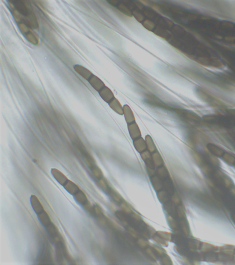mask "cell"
<instances>
[{
    "mask_svg": "<svg viewBox=\"0 0 235 265\" xmlns=\"http://www.w3.org/2000/svg\"><path fill=\"white\" fill-rule=\"evenodd\" d=\"M51 258L52 256L50 248L48 244L45 243L44 244L40 251L38 260L40 263L48 264L49 263V262H51Z\"/></svg>",
    "mask_w": 235,
    "mask_h": 265,
    "instance_id": "1",
    "label": "cell"
},
{
    "mask_svg": "<svg viewBox=\"0 0 235 265\" xmlns=\"http://www.w3.org/2000/svg\"><path fill=\"white\" fill-rule=\"evenodd\" d=\"M129 132L130 136L133 140H135L141 137V133L139 127L135 122L128 124Z\"/></svg>",
    "mask_w": 235,
    "mask_h": 265,
    "instance_id": "2",
    "label": "cell"
},
{
    "mask_svg": "<svg viewBox=\"0 0 235 265\" xmlns=\"http://www.w3.org/2000/svg\"><path fill=\"white\" fill-rule=\"evenodd\" d=\"M91 86L98 92L105 87L104 83L97 77L92 75L88 81Z\"/></svg>",
    "mask_w": 235,
    "mask_h": 265,
    "instance_id": "3",
    "label": "cell"
},
{
    "mask_svg": "<svg viewBox=\"0 0 235 265\" xmlns=\"http://www.w3.org/2000/svg\"><path fill=\"white\" fill-rule=\"evenodd\" d=\"M99 94L101 98L108 104L115 98L112 91L106 86L99 91Z\"/></svg>",
    "mask_w": 235,
    "mask_h": 265,
    "instance_id": "4",
    "label": "cell"
},
{
    "mask_svg": "<svg viewBox=\"0 0 235 265\" xmlns=\"http://www.w3.org/2000/svg\"><path fill=\"white\" fill-rule=\"evenodd\" d=\"M73 68L76 72L78 73L80 75L86 80L88 81L89 79L93 75L92 73L89 70L81 65H75L73 66Z\"/></svg>",
    "mask_w": 235,
    "mask_h": 265,
    "instance_id": "5",
    "label": "cell"
},
{
    "mask_svg": "<svg viewBox=\"0 0 235 265\" xmlns=\"http://www.w3.org/2000/svg\"><path fill=\"white\" fill-rule=\"evenodd\" d=\"M133 144L136 150L140 153L148 150L146 141L141 137L133 140Z\"/></svg>",
    "mask_w": 235,
    "mask_h": 265,
    "instance_id": "6",
    "label": "cell"
},
{
    "mask_svg": "<svg viewBox=\"0 0 235 265\" xmlns=\"http://www.w3.org/2000/svg\"><path fill=\"white\" fill-rule=\"evenodd\" d=\"M51 172L54 178L61 185L64 186L69 180L64 174L57 169H52Z\"/></svg>",
    "mask_w": 235,
    "mask_h": 265,
    "instance_id": "7",
    "label": "cell"
},
{
    "mask_svg": "<svg viewBox=\"0 0 235 265\" xmlns=\"http://www.w3.org/2000/svg\"><path fill=\"white\" fill-rule=\"evenodd\" d=\"M30 202L35 213L39 214L44 210L43 207L37 197L32 195L30 197Z\"/></svg>",
    "mask_w": 235,
    "mask_h": 265,
    "instance_id": "8",
    "label": "cell"
},
{
    "mask_svg": "<svg viewBox=\"0 0 235 265\" xmlns=\"http://www.w3.org/2000/svg\"><path fill=\"white\" fill-rule=\"evenodd\" d=\"M123 109H124L123 115L125 116V119L128 124H130L135 122L134 115L130 106L126 105L123 106Z\"/></svg>",
    "mask_w": 235,
    "mask_h": 265,
    "instance_id": "9",
    "label": "cell"
},
{
    "mask_svg": "<svg viewBox=\"0 0 235 265\" xmlns=\"http://www.w3.org/2000/svg\"><path fill=\"white\" fill-rule=\"evenodd\" d=\"M110 107L115 112L119 115H123L124 114V109L123 106L120 104L117 99L114 98L109 103Z\"/></svg>",
    "mask_w": 235,
    "mask_h": 265,
    "instance_id": "10",
    "label": "cell"
},
{
    "mask_svg": "<svg viewBox=\"0 0 235 265\" xmlns=\"http://www.w3.org/2000/svg\"><path fill=\"white\" fill-rule=\"evenodd\" d=\"M64 186L67 192L73 195H75L80 190L79 187L76 184L69 180H68L67 182Z\"/></svg>",
    "mask_w": 235,
    "mask_h": 265,
    "instance_id": "11",
    "label": "cell"
},
{
    "mask_svg": "<svg viewBox=\"0 0 235 265\" xmlns=\"http://www.w3.org/2000/svg\"><path fill=\"white\" fill-rule=\"evenodd\" d=\"M151 181L153 187L156 191L158 192L161 191V189L163 188V180L157 175L152 177Z\"/></svg>",
    "mask_w": 235,
    "mask_h": 265,
    "instance_id": "12",
    "label": "cell"
},
{
    "mask_svg": "<svg viewBox=\"0 0 235 265\" xmlns=\"http://www.w3.org/2000/svg\"><path fill=\"white\" fill-rule=\"evenodd\" d=\"M152 157L153 162L156 167L158 168L164 165V160L157 151L152 153Z\"/></svg>",
    "mask_w": 235,
    "mask_h": 265,
    "instance_id": "13",
    "label": "cell"
},
{
    "mask_svg": "<svg viewBox=\"0 0 235 265\" xmlns=\"http://www.w3.org/2000/svg\"><path fill=\"white\" fill-rule=\"evenodd\" d=\"M163 188H165V191L171 194V195L175 193L173 183L170 178L163 180Z\"/></svg>",
    "mask_w": 235,
    "mask_h": 265,
    "instance_id": "14",
    "label": "cell"
},
{
    "mask_svg": "<svg viewBox=\"0 0 235 265\" xmlns=\"http://www.w3.org/2000/svg\"><path fill=\"white\" fill-rule=\"evenodd\" d=\"M38 217L42 224L46 227L51 223V220L49 216L44 210L38 214Z\"/></svg>",
    "mask_w": 235,
    "mask_h": 265,
    "instance_id": "15",
    "label": "cell"
},
{
    "mask_svg": "<svg viewBox=\"0 0 235 265\" xmlns=\"http://www.w3.org/2000/svg\"><path fill=\"white\" fill-rule=\"evenodd\" d=\"M74 197L76 202L82 205H84L88 201L86 196L82 190H80L78 193L74 195Z\"/></svg>",
    "mask_w": 235,
    "mask_h": 265,
    "instance_id": "16",
    "label": "cell"
},
{
    "mask_svg": "<svg viewBox=\"0 0 235 265\" xmlns=\"http://www.w3.org/2000/svg\"><path fill=\"white\" fill-rule=\"evenodd\" d=\"M145 141H146V144H147L148 150L150 153H153L155 151H157V150L156 146L152 138L150 135H148L146 136Z\"/></svg>",
    "mask_w": 235,
    "mask_h": 265,
    "instance_id": "17",
    "label": "cell"
},
{
    "mask_svg": "<svg viewBox=\"0 0 235 265\" xmlns=\"http://www.w3.org/2000/svg\"><path fill=\"white\" fill-rule=\"evenodd\" d=\"M156 174H157V176L162 179H165L170 178L169 172L166 167L164 165L158 167L156 170Z\"/></svg>",
    "mask_w": 235,
    "mask_h": 265,
    "instance_id": "18",
    "label": "cell"
},
{
    "mask_svg": "<svg viewBox=\"0 0 235 265\" xmlns=\"http://www.w3.org/2000/svg\"><path fill=\"white\" fill-rule=\"evenodd\" d=\"M47 231L51 238L54 237L59 234V230L57 226L53 223H51L46 226Z\"/></svg>",
    "mask_w": 235,
    "mask_h": 265,
    "instance_id": "19",
    "label": "cell"
},
{
    "mask_svg": "<svg viewBox=\"0 0 235 265\" xmlns=\"http://www.w3.org/2000/svg\"><path fill=\"white\" fill-rule=\"evenodd\" d=\"M169 193L165 191H159L157 193V197L162 203H167L170 200Z\"/></svg>",
    "mask_w": 235,
    "mask_h": 265,
    "instance_id": "20",
    "label": "cell"
},
{
    "mask_svg": "<svg viewBox=\"0 0 235 265\" xmlns=\"http://www.w3.org/2000/svg\"><path fill=\"white\" fill-rule=\"evenodd\" d=\"M165 209L169 214L171 215L173 217H175L176 216V208L175 207V204L173 202L171 203H166L165 205Z\"/></svg>",
    "mask_w": 235,
    "mask_h": 265,
    "instance_id": "21",
    "label": "cell"
},
{
    "mask_svg": "<svg viewBox=\"0 0 235 265\" xmlns=\"http://www.w3.org/2000/svg\"><path fill=\"white\" fill-rule=\"evenodd\" d=\"M109 192V194L110 196L115 201V202H122V199L120 195L117 193L116 191L113 190V189L111 188H109V190L108 191Z\"/></svg>",
    "mask_w": 235,
    "mask_h": 265,
    "instance_id": "22",
    "label": "cell"
},
{
    "mask_svg": "<svg viewBox=\"0 0 235 265\" xmlns=\"http://www.w3.org/2000/svg\"><path fill=\"white\" fill-rule=\"evenodd\" d=\"M26 39L28 41L33 45H36L38 44V40L36 36L32 32H29L25 34Z\"/></svg>",
    "mask_w": 235,
    "mask_h": 265,
    "instance_id": "23",
    "label": "cell"
},
{
    "mask_svg": "<svg viewBox=\"0 0 235 265\" xmlns=\"http://www.w3.org/2000/svg\"><path fill=\"white\" fill-rule=\"evenodd\" d=\"M91 169L92 174H93V175H94L95 177L98 179H100L103 178V173H102L101 170L97 166L95 165L93 166Z\"/></svg>",
    "mask_w": 235,
    "mask_h": 265,
    "instance_id": "24",
    "label": "cell"
},
{
    "mask_svg": "<svg viewBox=\"0 0 235 265\" xmlns=\"http://www.w3.org/2000/svg\"><path fill=\"white\" fill-rule=\"evenodd\" d=\"M186 213H185V210H184V207L181 205H179L177 206L176 209V216L179 217V218H182L185 216Z\"/></svg>",
    "mask_w": 235,
    "mask_h": 265,
    "instance_id": "25",
    "label": "cell"
},
{
    "mask_svg": "<svg viewBox=\"0 0 235 265\" xmlns=\"http://www.w3.org/2000/svg\"><path fill=\"white\" fill-rule=\"evenodd\" d=\"M94 208V211H93V216H95L97 218L100 217L102 216H104V213L102 209L98 205H95L93 206Z\"/></svg>",
    "mask_w": 235,
    "mask_h": 265,
    "instance_id": "26",
    "label": "cell"
},
{
    "mask_svg": "<svg viewBox=\"0 0 235 265\" xmlns=\"http://www.w3.org/2000/svg\"><path fill=\"white\" fill-rule=\"evenodd\" d=\"M51 240L52 243L56 246L64 242L63 238L60 234L51 238Z\"/></svg>",
    "mask_w": 235,
    "mask_h": 265,
    "instance_id": "27",
    "label": "cell"
},
{
    "mask_svg": "<svg viewBox=\"0 0 235 265\" xmlns=\"http://www.w3.org/2000/svg\"><path fill=\"white\" fill-rule=\"evenodd\" d=\"M83 207H84L85 210H86L88 213H89V214H91V215H93V216L94 208H93V206H92V205H91V204L90 202H89V201L86 202V203H85L84 205H83Z\"/></svg>",
    "mask_w": 235,
    "mask_h": 265,
    "instance_id": "28",
    "label": "cell"
},
{
    "mask_svg": "<svg viewBox=\"0 0 235 265\" xmlns=\"http://www.w3.org/2000/svg\"><path fill=\"white\" fill-rule=\"evenodd\" d=\"M121 208L122 210L124 211V213L126 214H130L132 213L131 209L130 208V206L128 205V204L125 202H121Z\"/></svg>",
    "mask_w": 235,
    "mask_h": 265,
    "instance_id": "29",
    "label": "cell"
},
{
    "mask_svg": "<svg viewBox=\"0 0 235 265\" xmlns=\"http://www.w3.org/2000/svg\"><path fill=\"white\" fill-rule=\"evenodd\" d=\"M172 200V202H173L175 204L178 205L180 204L181 202V199L180 197L176 193H174L171 196Z\"/></svg>",
    "mask_w": 235,
    "mask_h": 265,
    "instance_id": "30",
    "label": "cell"
},
{
    "mask_svg": "<svg viewBox=\"0 0 235 265\" xmlns=\"http://www.w3.org/2000/svg\"><path fill=\"white\" fill-rule=\"evenodd\" d=\"M116 216H117V217L121 221L123 222L124 223H127V220L126 218V216H125V214L124 213H122V212H120V211H117L116 213Z\"/></svg>",
    "mask_w": 235,
    "mask_h": 265,
    "instance_id": "31",
    "label": "cell"
},
{
    "mask_svg": "<svg viewBox=\"0 0 235 265\" xmlns=\"http://www.w3.org/2000/svg\"><path fill=\"white\" fill-rule=\"evenodd\" d=\"M158 236L165 240H170L171 239V234L168 232H158Z\"/></svg>",
    "mask_w": 235,
    "mask_h": 265,
    "instance_id": "32",
    "label": "cell"
},
{
    "mask_svg": "<svg viewBox=\"0 0 235 265\" xmlns=\"http://www.w3.org/2000/svg\"><path fill=\"white\" fill-rule=\"evenodd\" d=\"M168 221H169L170 225L173 229H175L177 228L178 224L176 221H175L173 217H172L171 216L169 217V218H168Z\"/></svg>",
    "mask_w": 235,
    "mask_h": 265,
    "instance_id": "33",
    "label": "cell"
},
{
    "mask_svg": "<svg viewBox=\"0 0 235 265\" xmlns=\"http://www.w3.org/2000/svg\"><path fill=\"white\" fill-rule=\"evenodd\" d=\"M99 185H100L101 188L108 192L109 188V186H108V184H107L105 180H104L103 179H99Z\"/></svg>",
    "mask_w": 235,
    "mask_h": 265,
    "instance_id": "34",
    "label": "cell"
},
{
    "mask_svg": "<svg viewBox=\"0 0 235 265\" xmlns=\"http://www.w3.org/2000/svg\"><path fill=\"white\" fill-rule=\"evenodd\" d=\"M153 239L155 241L161 244L165 245H166V244H167V243L166 242L165 239H162L161 237H160V236H158H158H154Z\"/></svg>",
    "mask_w": 235,
    "mask_h": 265,
    "instance_id": "35",
    "label": "cell"
},
{
    "mask_svg": "<svg viewBox=\"0 0 235 265\" xmlns=\"http://www.w3.org/2000/svg\"><path fill=\"white\" fill-rule=\"evenodd\" d=\"M146 253L151 258H152L153 259H156V254H155L153 250L150 249H146Z\"/></svg>",
    "mask_w": 235,
    "mask_h": 265,
    "instance_id": "36",
    "label": "cell"
},
{
    "mask_svg": "<svg viewBox=\"0 0 235 265\" xmlns=\"http://www.w3.org/2000/svg\"><path fill=\"white\" fill-rule=\"evenodd\" d=\"M162 262L164 264L170 265L171 264V261L170 257H168V256L166 255L162 257Z\"/></svg>",
    "mask_w": 235,
    "mask_h": 265,
    "instance_id": "37",
    "label": "cell"
},
{
    "mask_svg": "<svg viewBox=\"0 0 235 265\" xmlns=\"http://www.w3.org/2000/svg\"><path fill=\"white\" fill-rule=\"evenodd\" d=\"M137 244H138L140 246H141V247L142 248H145L147 246L148 244V243L147 242V241L143 239H139L138 241H137Z\"/></svg>",
    "mask_w": 235,
    "mask_h": 265,
    "instance_id": "38",
    "label": "cell"
},
{
    "mask_svg": "<svg viewBox=\"0 0 235 265\" xmlns=\"http://www.w3.org/2000/svg\"><path fill=\"white\" fill-rule=\"evenodd\" d=\"M128 232L129 233L132 237H134L135 238L137 237V234L136 231L133 228H132V227H129L128 228Z\"/></svg>",
    "mask_w": 235,
    "mask_h": 265,
    "instance_id": "39",
    "label": "cell"
}]
</instances>
